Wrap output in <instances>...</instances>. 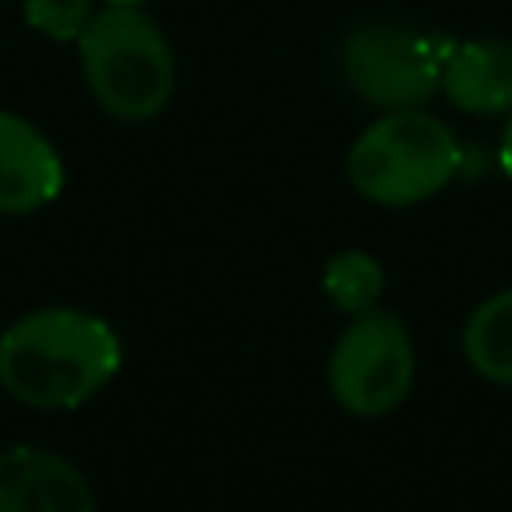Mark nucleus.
Segmentation results:
<instances>
[{
  "label": "nucleus",
  "instance_id": "13",
  "mask_svg": "<svg viewBox=\"0 0 512 512\" xmlns=\"http://www.w3.org/2000/svg\"><path fill=\"white\" fill-rule=\"evenodd\" d=\"M104 4H140V0H104Z\"/></svg>",
  "mask_w": 512,
  "mask_h": 512
},
{
  "label": "nucleus",
  "instance_id": "10",
  "mask_svg": "<svg viewBox=\"0 0 512 512\" xmlns=\"http://www.w3.org/2000/svg\"><path fill=\"white\" fill-rule=\"evenodd\" d=\"M320 288L332 300V308H340L344 316L372 312L380 308V296H384V264L360 248L336 252L320 272Z\"/></svg>",
  "mask_w": 512,
  "mask_h": 512
},
{
  "label": "nucleus",
  "instance_id": "8",
  "mask_svg": "<svg viewBox=\"0 0 512 512\" xmlns=\"http://www.w3.org/2000/svg\"><path fill=\"white\" fill-rule=\"evenodd\" d=\"M440 92L456 112L508 116L512 112V44L508 40H464L452 44L440 76Z\"/></svg>",
  "mask_w": 512,
  "mask_h": 512
},
{
  "label": "nucleus",
  "instance_id": "2",
  "mask_svg": "<svg viewBox=\"0 0 512 512\" xmlns=\"http://www.w3.org/2000/svg\"><path fill=\"white\" fill-rule=\"evenodd\" d=\"M80 68L96 104L116 120H152L176 88L168 36L140 4H104L80 32Z\"/></svg>",
  "mask_w": 512,
  "mask_h": 512
},
{
  "label": "nucleus",
  "instance_id": "9",
  "mask_svg": "<svg viewBox=\"0 0 512 512\" xmlns=\"http://www.w3.org/2000/svg\"><path fill=\"white\" fill-rule=\"evenodd\" d=\"M460 344L468 368L480 380L512 388V288H500L472 308Z\"/></svg>",
  "mask_w": 512,
  "mask_h": 512
},
{
  "label": "nucleus",
  "instance_id": "11",
  "mask_svg": "<svg viewBox=\"0 0 512 512\" xmlns=\"http://www.w3.org/2000/svg\"><path fill=\"white\" fill-rule=\"evenodd\" d=\"M24 16L36 32L52 40H80V32L96 12L92 0H24Z\"/></svg>",
  "mask_w": 512,
  "mask_h": 512
},
{
  "label": "nucleus",
  "instance_id": "12",
  "mask_svg": "<svg viewBox=\"0 0 512 512\" xmlns=\"http://www.w3.org/2000/svg\"><path fill=\"white\" fill-rule=\"evenodd\" d=\"M500 168L512 176V112L504 120V132H500Z\"/></svg>",
  "mask_w": 512,
  "mask_h": 512
},
{
  "label": "nucleus",
  "instance_id": "4",
  "mask_svg": "<svg viewBox=\"0 0 512 512\" xmlns=\"http://www.w3.org/2000/svg\"><path fill=\"white\" fill-rule=\"evenodd\" d=\"M448 52L452 44L436 32L372 20L344 36L340 72L348 88L372 108H384V112L424 108L440 92Z\"/></svg>",
  "mask_w": 512,
  "mask_h": 512
},
{
  "label": "nucleus",
  "instance_id": "3",
  "mask_svg": "<svg viewBox=\"0 0 512 512\" xmlns=\"http://www.w3.org/2000/svg\"><path fill=\"white\" fill-rule=\"evenodd\" d=\"M460 168V144L452 128L424 108H396L372 120L352 152L348 180L352 188L384 208H408L432 200Z\"/></svg>",
  "mask_w": 512,
  "mask_h": 512
},
{
  "label": "nucleus",
  "instance_id": "1",
  "mask_svg": "<svg viewBox=\"0 0 512 512\" xmlns=\"http://www.w3.org/2000/svg\"><path fill=\"white\" fill-rule=\"evenodd\" d=\"M120 336L96 312L52 304L0 332V388L28 408H80L120 368Z\"/></svg>",
  "mask_w": 512,
  "mask_h": 512
},
{
  "label": "nucleus",
  "instance_id": "7",
  "mask_svg": "<svg viewBox=\"0 0 512 512\" xmlns=\"http://www.w3.org/2000/svg\"><path fill=\"white\" fill-rule=\"evenodd\" d=\"M64 188L56 144L24 116L0 108V212L20 216L52 204Z\"/></svg>",
  "mask_w": 512,
  "mask_h": 512
},
{
  "label": "nucleus",
  "instance_id": "5",
  "mask_svg": "<svg viewBox=\"0 0 512 512\" xmlns=\"http://www.w3.org/2000/svg\"><path fill=\"white\" fill-rule=\"evenodd\" d=\"M416 380V348L404 320L372 308L348 320L328 356V388L348 416H384L400 408Z\"/></svg>",
  "mask_w": 512,
  "mask_h": 512
},
{
  "label": "nucleus",
  "instance_id": "6",
  "mask_svg": "<svg viewBox=\"0 0 512 512\" xmlns=\"http://www.w3.org/2000/svg\"><path fill=\"white\" fill-rule=\"evenodd\" d=\"M0 512H96V496L64 456L12 444L0 452Z\"/></svg>",
  "mask_w": 512,
  "mask_h": 512
}]
</instances>
